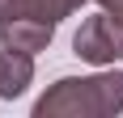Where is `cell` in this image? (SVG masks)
I'll use <instances>...</instances> for the list:
<instances>
[{
    "mask_svg": "<svg viewBox=\"0 0 123 118\" xmlns=\"http://www.w3.org/2000/svg\"><path fill=\"white\" fill-rule=\"evenodd\" d=\"M106 4V13L115 17V25H123V0H102Z\"/></svg>",
    "mask_w": 123,
    "mask_h": 118,
    "instance_id": "5",
    "label": "cell"
},
{
    "mask_svg": "<svg viewBox=\"0 0 123 118\" xmlns=\"http://www.w3.org/2000/svg\"><path fill=\"white\" fill-rule=\"evenodd\" d=\"M76 55L93 59V63H111L115 55H123V25H115L111 13L89 17V21L76 30Z\"/></svg>",
    "mask_w": 123,
    "mask_h": 118,
    "instance_id": "2",
    "label": "cell"
},
{
    "mask_svg": "<svg viewBox=\"0 0 123 118\" xmlns=\"http://www.w3.org/2000/svg\"><path fill=\"white\" fill-rule=\"evenodd\" d=\"M85 0H0V21H43V25H55L60 17H68L72 9H81Z\"/></svg>",
    "mask_w": 123,
    "mask_h": 118,
    "instance_id": "3",
    "label": "cell"
},
{
    "mask_svg": "<svg viewBox=\"0 0 123 118\" xmlns=\"http://www.w3.org/2000/svg\"><path fill=\"white\" fill-rule=\"evenodd\" d=\"M123 106V76H89V80H60V89L38 101V114L47 110H119Z\"/></svg>",
    "mask_w": 123,
    "mask_h": 118,
    "instance_id": "1",
    "label": "cell"
},
{
    "mask_svg": "<svg viewBox=\"0 0 123 118\" xmlns=\"http://www.w3.org/2000/svg\"><path fill=\"white\" fill-rule=\"evenodd\" d=\"M25 80H30V55L4 47V55H0V97H17L25 89Z\"/></svg>",
    "mask_w": 123,
    "mask_h": 118,
    "instance_id": "4",
    "label": "cell"
}]
</instances>
